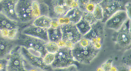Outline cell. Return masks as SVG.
<instances>
[{
    "label": "cell",
    "instance_id": "cell-16",
    "mask_svg": "<svg viewBox=\"0 0 131 71\" xmlns=\"http://www.w3.org/2000/svg\"><path fill=\"white\" fill-rule=\"evenodd\" d=\"M52 21V18L49 16L42 15L34 19L32 22V24L48 30L51 27Z\"/></svg>",
    "mask_w": 131,
    "mask_h": 71
},
{
    "label": "cell",
    "instance_id": "cell-41",
    "mask_svg": "<svg viewBox=\"0 0 131 71\" xmlns=\"http://www.w3.org/2000/svg\"><path fill=\"white\" fill-rule=\"evenodd\" d=\"M28 71H40V70L36 68H31L29 69Z\"/></svg>",
    "mask_w": 131,
    "mask_h": 71
},
{
    "label": "cell",
    "instance_id": "cell-40",
    "mask_svg": "<svg viewBox=\"0 0 131 71\" xmlns=\"http://www.w3.org/2000/svg\"><path fill=\"white\" fill-rule=\"evenodd\" d=\"M110 71H117V67H115V66H112Z\"/></svg>",
    "mask_w": 131,
    "mask_h": 71
},
{
    "label": "cell",
    "instance_id": "cell-35",
    "mask_svg": "<svg viewBox=\"0 0 131 71\" xmlns=\"http://www.w3.org/2000/svg\"><path fill=\"white\" fill-rule=\"evenodd\" d=\"M117 71H131V67L129 66L123 65L117 67Z\"/></svg>",
    "mask_w": 131,
    "mask_h": 71
},
{
    "label": "cell",
    "instance_id": "cell-17",
    "mask_svg": "<svg viewBox=\"0 0 131 71\" xmlns=\"http://www.w3.org/2000/svg\"><path fill=\"white\" fill-rule=\"evenodd\" d=\"M19 22L12 20L0 11V30H9L14 27H19Z\"/></svg>",
    "mask_w": 131,
    "mask_h": 71
},
{
    "label": "cell",
    "instance_id": "cell-21",
    "mask_svg": "<svg viewBox=\"0 0 131 71\" xmlns=\"http://www.w3.org/2000/svg\"><path fill=\"white\" fill-rule=\"evenodd\" d=\"M45 48L47 53L55 54L58 52L60 48L57 43L49 41L46 44Z\"/></svg>",
    "mask_w": 131,
    "mask_h": 71
},
{
    "label": "cell",
    "instance_id": "cell-22",
    "mask_svg": "<svg viewBox=\"0 0 131 71\" xmlns=\"http://www.w3.org/2000/svg\"><path fill=\"white\" fill-rule=\"evenodd\" d=\"M32 15L34 19L41 15L39 2L32 1Z\"/></svg>",
    "mask_w": 131,
    "mask_h": 71
},
{
    "label": "cell",
    "instance_id": "cell-32",
    "mask_svg": "<svg viewBox=\"0 0 131 71\" xmlns=\"http://www.w3.org/2000/svg\"><path fill=\"white\" fill-rule=\"evenodd\" d=\"M125 8L129 19H131V3L130 1L127 2L125 5Z\"/></svg>",
    "mask_w": 131,
    "mask_h": 71
},
{
    "label": "cell",
    "instance_id": "cell-25",
    "mask_svg": "<svg viewBox=\"0 0 131 71\" xmlns=\"http://www.w3.org/2000/svg\"><path fill=\"white\" fill-rule=\"evenodd\" d=\"M55 59V54L47 53L43 57V61L45 65L49 66L51 65Z\"/></svg>",
    "mask_w": 131,
    "mask_h": 71
},
{
    "label": "cell",
    "instance_id": "cell-12",
    "mask_svg": "<svg viewBox=\"0 0 131 71\" xmlns=\"http://www.w3.org/2000/svg\"><path fill=\"white\" fill-rule=\"evenodd\" d=\"M129 19L125 10H121L114 14L104 23L105 27L114 30H119L125 22Z\"/></svg>",
    "mask_w": 131,
    "mask_h": 71
},
{
    "label": "cell",
    "instance_id": "cell-33",
    "mask_svg": "<svg viewBox=\"0 0 131 71\" xmlns=\"http://www.w3.org/2000/svg\"><path fill=\"white\" fill-rule=\"evenodd\" d=\"M131 52L129 54H126L123 58V62L126 65L130 66L131 65Z\"/></svg>",
    "mask_w": 131,
    "mask_h": 71
},
{
    "label": "cell",
    "instance_id": "cell-7",
    "mask_svg": "<svg viewBox=\"0 0 131 71\" xmlns=\"http://www.w3.org/2000/svg\"><path fill=\"white\" fill-rule=\"evenodd\" d=\"M32 1H17L16 11L19 23H28L34 20L32 15Z\"/></svg>",
    "mask_w": 131,
    "mask_h": 71
},
{
    "label": "cell",
    "instance_id": "cell-13",
    "mask_svg": "<svg viewBox=\"0 0 131 71\" xmlns=\"http://www.w3.org/2000/svg\"><path fill=\"white\" fill-rule=\"evenodd\" d=\"M21 34L38 38L46 42L49 41L47 29L36 26L32 24L24 28Z\"/></svg>",
    "mask_w": 131,
    "mask_h": 71
},
{
    "label": "cell",
    "instance_id": "cell-26",
    "mask_svg": "<svg viewBox=\"0 0 131 71\" xmlns=\"http://www.w3.org/2000/svg\"><path fill=\"white\" fill-rule=\"evenodd\" d=\"M19 27H14L9 30L7 38L11 40H15L18 38Z\"/></svg>",
    "mask_w": 131,
    "mask_h": 71
},
{
    "label": "cell",
    "instance_id": "cell-23",
    "mask_svg": "<svg viewBox=\"0 0 131 71\" xmlns=\"http://www.w3.org/2000/svg\"><path fill=\"white\" fill-rule=\"evenodd\" d=\"M82 18L91 26L98 21L95 18L92 13L87 11L83 12Z\"/></svg>",
    "mask_w": 131,
    "mask_h": 71
},
{
    "label": "cell",
    "instance_id": "cell-3",
    "mask_svg": "<svg viewBox=\"0 0 131 71\" xmlns=\"http://www.w3.org/2000/svg\"><path fill=\"white\" fill-rule=\"evenodd\" d=\"M130 22V20L128 19L119 30L113 34L112 40L119 50H128L131 49Z\"/></svg>",
    "mask_w": 131,
    "mask_h": 71
},
{
    "label": "cell",
    "instance_id": "cell-4",
    "mask_svg": "<svg viewBox=\"0 0 131 71\" xmlns=\"http://www.w3.org/2000/svg\"><path fill=\"white\" fill-rule=\"evenodd\" d=\"M7 71H28L27 62L20 50V46H17L7 57Z\"/></svg>",
    "mask_w": 131,
    "mask_h": 71
},
{
    "label": "cell",
    "instance_id": "cell-38",
    "mask_svg": "<svg viewBox=\"0 0 131 71\" xmlns=\"http://www.w3.org/2000/svg\"><path fill=\"white\" fill-rule=\"evenodd\" d=\"M57 43L59 48L66 47V42L62 40H59Z\"/></svg>",
    "mask_w": 131,
    "mask_h": 71
},
{
    "label": "cell",
    "instance_id": "cell-19",
    "mask_svg": "<svg viewBox=\"0 0 131 71\" xmlns=\"http://www.w3.org/2000/svg\"><path fill=\"white\" fill-rule=\"evenodd\" d=\"M49 41L57 42L62 39V34L60 26L57 29L50 27L47 30Z\"/></svg>",
    "mask_w": 131,
    "mask_h": 71
},
{
    "label": "cell",
    "instance_id": "cell-42",
    "mask_svg": "<svg viewBox=\"0 0 131 71\" xmlns=\"http://www.w3.org/2000/svg\"><path fill=\"white\" fill-rule=\"evenodd\" d=\"M96 71H104V70L101 66H100L97 68Z\"/></svg>",
    "mask_w": 131,
    "mask_h": 71
},
{
    "label": "cell",
    "instance_id": "cell-39",
    "mask_svg": "<svg viewBox=\"0 0 131 71\" xmlns=\"http://www.w3.org/2000/svg\"><path fill=\"white\" fill-rule=\"evenodd\" d=\"M79 6V3L78 1H74L73 0L71 5V8H75L78 7Z\"/></svg>",
    "mask_w": 131,
    "mask_h": 71
},
{
    "label": "cell",
    "instance_id": "cell-37",
    "mask_svg": "<svg viewBox=\"0 0 131 71\" xmlns=\"http://www.w3.org/2000/svg\"><path fill=\"white\" fill-rule=\"evenodd\" d=\"M66 47L72 50L74 47L75 44L70 41H66Z\"/></svg>",
    "mask_w": 131,
    "mask_h": 71
},
{
    "label": "cell",
    "instance_id": "cell-34",
    "mask_svg": "<svg viewBox=\"0 0 131 71\" xmlns=\"http://www.w3.org/2000/svg\"><path fill=\"white\" fill-rule=\"evenodd\" d=\"M60 26V25L58 22L57 18H52V22L51 23V28L53 29H57Z\"/></svg>",
    "mask_w": 131,
    "mask_h": 71
},
{
    "label": "cell",
    "instance_id": "cell-29",
    "mask_svg": "<svg viewBox=\"0 0 131 71\" xmlns=\"http://www.w3.org/2000/svg\"><path fill=\"white\" fill-rule=\"evenodd\" d=\"M7 57L6 58L0 59V71H7Z\"/></svg>",
    "mask_w": 131,
    "mask_h": 71
},
{
    "label": "cell",
    "instance_id": "cell-18",
    "mask_svg": "<svg viewBox=\"0 0 131 71\" xmlns=\"http://www.w3.org/2000/svg\"><path fill=\"white\" fill-rule=\"evenodd\" d=\"M83 12L78 7L72 8L64 16L69 20L70 23L75 24L82 19Z\"/></svg>",
    "mask_w": 131,
    "mask_h": 71
},
{
    "label": "cell",
    "instance_id": "cell-20",
    "mask_svg": "<svg viewBox=\"0 0 131 71\" xmlns=\"http://www.w3.org/2000/svg\"><path fill=\"white\" fill-rule=\"evenodd\" d=\"M76 26L79 33L83 36L87 33L91 28V25L86 23L83 19L81 20L75 24Z\"/></svg>",
    "mask_w": 131,
    "mask_h": 71
},
{
    "label": "cell",
    "instance_id": "cell-5",
    "mask_svg": "<svg viewBox=\"0 0 131 71\" xmlns=\"http://www.w3.org/2000/svg\"><path fill=\"white\" fill-rule=\"evenodd\" d=\"M127 1L115 0L102 1L99 4L102 9L103 19L101 21L105 23L113 15L119 11L125 10V5Z\"/></svg>",
    "mask_w": 131,
    "mask_h": 71
},
{
    "label": "cell",
    "instance_id": "cell-30",
    "mask_svg": "<svg viewBox=\"0 0 131 71\" xmlns=\"http://www.w3.org/2000/svg\"><path fill=\"white\" fill-rule=\"evenodd\" d=\"M57 19L60 26L65 24H69L70 23L69 20L65 16L60 17Z\"/></svg>",
    "mask_w": 131,
    "mask_h": 71
},
{
    "label": "cell",
    "instance_id": "cell-14",
    "mask_svg": "<svg viewBox=\"0 0 131 71\" xmlns=\"http://www.w3.org/2000/svg\"><path fill=\"white\" fill-rule=\"evenodd\" d=\"M17 1H2L1 4V12L12 20L18 22L16 11V5Z\"/></svg>",
    "mask_w": 131,
    "mask_h": 71
},
{
    "label": "cell",
    "instance_id": "cell-9",
    "mask_svg": "<svg viewBox=\"0 0 131 71\" xmlns=\"http://www.w3.org/2000/svg\"><path fill=\"white\" fill-rule=\"evenodd\" d=\"M20 50L26 62L32 68L44 71H48L50 69L49 66L43 63V57L34 55L24 47L20 46Z\"/></svg>",
    "mask_w": 131,
    "mask_h": 71
},
{
    "label": "cell",
    "instance_id": "cell-43",
    "mask_svg": "<svg viewBox=\"0 0 131 71\" xmlns=\"http://www.w3.org/2000/svg\"><path fill=\"white\" fill-rule=\"evenodd\" d=\"M40 71H42V70H40Z\"/></svg>",
    "mask_w": 131,
    "mask_h": 71
},
{
    "label": "cell",
    "instance_id": "cell-8",
    "mask_svg": "<svg viewBox=\"0 0 131 71\" xmlns=\"http://www.w3.org/2000/svg\"><path fill=\"white\" fill-rule=\"evenodd\" d=\"M104 24L101 21H97L91 25L90 31L83 37L89 40L94 47L102 45L104 38Z\"/></svg>",
    "mask_w": 131,
    "mask_h": 71
},
{
    "label": "cell",
    "instance_id": "cell-11",
    "mask_svg": "<svg viewBox=\"0 0 131 71\" xmlns=\"http://www.w3.org/2000/svg\"><path fill=\"white\" fill-rule=\"evenodd\" d=\"M49 7V16L57 18L65 16L72 9L67 4L66 1H52Z\"/></svg>",
    "mask_w": 131,
    "mask_h": 71
},
{
    "label": "cell",
    "instance_id": "cell-15",
    "mask_svg": "<svg viewBox=\"0 0 131 71\" xmlns=\"http://www.w3.org/2000/svg\"><path fill=\"white\" fill-rule=\"evenodd\" d=\"M17 46L15 40L3 37L0 34V59L8 57Z\"/></svg>",
    "mask_w": 131,
    "mask_h": 71
},
{
    "label": "cell",
    "instance_id": "cell-6",
    "mask_svg": "<svg viewBox=\"0 0 131 71\" xmlns=\"http://www.w3.org/2000/svg\"><path fill=\"white\" fill-rule=\"evenodd\" d=\"M75 61L71 50L66 47L60 48L55 54V59L51 67L54 69L67 68L73 65Z\"/></svg>",
    "mask_w": 131,
    "mask_h": 71
},
{
    "label": "cell",
    "instance_id": "cell-31",
    "mask_svg": "<svg viewBox=\"0 0 131 71\" xmlns=\"http://www.w3.org/2000/svg\"><path fill=\"white\" fill-rule=\"evenodd\" d=\"M79 3L78 8L83 12L85 11V7L89 1H78Z\"/></svg>",
    "mask_w": 131,
    "mask_h": 71
},
{
    "label": "cell",
    "instance_id": "cell-24",
    "mask_svg": "<svg viewBox=\"0 0 131 71\" xmlns=\"http://www.w3.org/2000/svg\"><path fill=\"white\" fill-rule=\"evenodd\" d=\"M92 13L96 20L98 21H102V20L103 19L102 9L99 4L96 5Z\"/></svg>",
    "mask_w": 131,
    "mask_h": 71
},
{
    "label": "cell",
    "instance_id": "cell-28",
    "mask_svg": "<svg viewBox=\"0 0 131 71\" xmlns=\"http://www.w3.org/2000/svg\"><path fill=\"white\" fill-rule=\"evenodd\" d=\"M113 60L109 59L102 65L101 67L103 69L104 71H110L112 66V63Z\"/></svg>",
    "mask_w": 131,
    "mask_h": 71
},
{
    "label": "cell",
    "instance_id": "cell-36",
    "mask_svg": "<svg viewBox=\"0 0 131 71\" xmlns=\"http://www.w3.org/2000/svg\"><path fill=\"white\" fill-rule=\"evenodd\" d=\"M9 33V30L7 29H3L0 30V34L3 37L7 38Z\"/></svg>",
    "mask_w": 131,
    "mask_h": 71
},
{
    "label": "cell",
    "instance_id": "cell-10",
    "mask_svg": "<svg viewBox=\"0 0 131 71\" xmlns=\"http://www.w3.org/2000/svg\"><path fill=\"white\" fill-rule=\"evenodd\" d=\"M60 28L62 34L61 40L65 42L70 41L75 44L83 37L77 30L75 24L70 23L62 25Z\"/></svg>",
    "mask_w": 131,
    "mask_h": 71
},
{
    "label": "cell",
    "instance_id": "cell-2",
    "mask_svg": "<svg viewBox=\"0 0 131 71\" xmlns=\"http://www.w3.org/2000/svg\"><path fill=\"white\" fill-rule=\"evenodd\" d=\"M100 51L94 47L92 42L86 47L81 46L78 42L76 43L72 50L74 60L84 64L90 63L96 57Z\"/></svg>",
    "mask_w": 131,
    "mask_h": 71
},
{
    "label": "cell",
    "instance_id": "cell-27",
    "mask_svg": "<svg viewBox=\"0 0 131 71\" xmlns=\"http://www.w3.org/2000/svg\"><path fill=\"white\" fill-rule=\"evenodd\" d=\"M102 1H89L85 7V11L92 13L96 5L99 4Z\"/></svg>",
    "mask_w": 131,
    "mask_h": 71
},
{
    "label": "cell",
    "instance_id": "cell-1",
    "mask_svg": "<svg viewBox=\"0 0 131 71\" xmlns=\"http://www.w3.org/2000/svg\"><path fill=\"white\" fill-rule=\"evenodd\" d=\"M19 37V46L26 47L34 55L43 57L47 53L45 48L47 42L44 40L22 34Z\"/></svg>",
    "mask_w": 131,
    "mask_h": 71
}]
</instances>
